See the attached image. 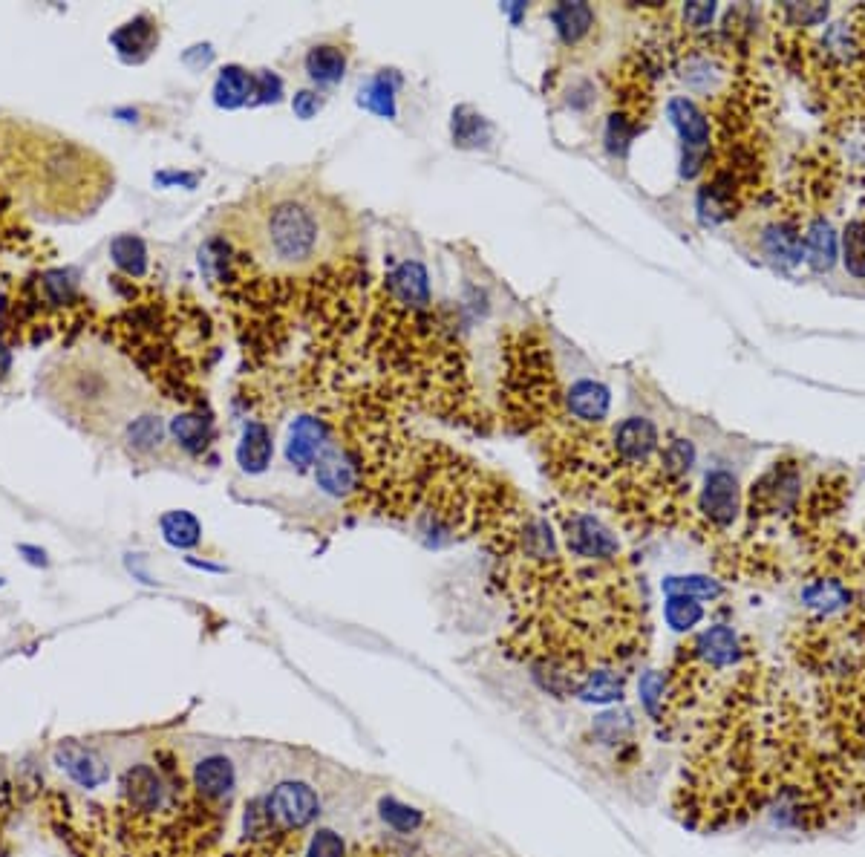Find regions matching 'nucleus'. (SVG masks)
<instances>
[{
	"instance_id": "ddd939ff",
	"label": "nucleus",
	"mask_w": 865,
	"mask_h": 857,
	"mask_svg": "<svg viewBox=\"0 0 865 857\" xmlns=\"http://www.w3.org/2000/svg\"><path fill=\"white\" fill-rule=\"evenodd\" d=\"M551 21L557 26L560 38L566 44H577L583 41L594 26V9L589 3H560L551 9Z\"/></svg>"
},
{
	"instance_id": "2f4dec72",
	"label": "nucleus",
	"mask_w": 865,
	"mask_h": 857,
	"mask_svg": "<svg viewBox=\"0 0 865 857\" xmlns=\"http://www.w3.org/2000/svg\"><path fill=\"white\" fill-rule=\"evenodd\" d=\"M44 295L50 303H67L75 295V280L67 272H47L44 275Z\"/></svg>"
},
{
	"instance_id": "aec40b11",
	"label": "nucleus",
	"mask_w": 865,
	"mask_h": 857,
	"mask_svg": "<svg viewBox=\"0 0 865 857\" xmlns=\"http://www.w3.org/2000/svg\"><path fill=\"white\" fill-rule=\"evenodd\" d=\"M110 257L113 263L122 269L124 275L130 278H142L148 272V249L139 237L133 234H119L113 243H110Z\"/></svg>"
},
{
	"instance_id": "7c9ffc66",
	"label": "nucleus",
	"mask_w": 865,
	"mask_h": 857,
	"mask_svg": "<svg viewBox=\"0 0 865 857\" xmlns=\"http://www.w3.org/2000/svg\"><path fill=\"white\" fill-rule=\"evenodd\" d=\"M159 439H162V422L153 416H142L130 425V442L139 451H148L153 445H159Z\"/></svg>"
},
{
	"instance_id": "c756f323",
	"label": "nucleus",
	"mask_w": 865,
	"mask_h": 857,
	"mask_svg": "<svg viewBox=\"0 0 865 857\" xmlns=\"http://www.w3.org/2000/svg\"><path fill=\"white\" fill-rule=\"evenodd\" d=\"M306 857H346V843L344 837L332 829H318L312 834V843H309V852Z\"/></svg>"
},
{
	"instance_id": "39448f33",
	"label": "nucleus",
	"mask_w": 865,
	"mask_h": 857,
	"mask_svg": "<svg viewBox=\"0 0 865 857\" xmlns=\"http://www.w3.org/2000/svg\"><path fill=\"white\" fill-rule=\"evenodd\" d=\"M667 116L669 122L675 125V130L681 133V142H684L681 174L692 179L701 171V165L707 162V153H710V122H707V116L698 110L695 101L681 99V96L669 101Z\"/></svg>"
},
{
	"instance_id": "cd10ccee",
	"label": "nucleus",
	"mask_w": 865,
	"mask_h": 857,
	"mask_svg": "<svg viewBox=\"0 0 865 857\" xmlns=\"http://www.w3.org/2000/svg\"><path fill=\"white\" fill-rule=\"evenodd\" d=\"M381 817H384V823L390 826V829H396V832H416L421 823H424V814H421L419 808H410L407 803H401V800H396V797H387L384 803H381Z\"/></svg>"
},
{
	"instance_id": "7ed1b4c3",
	"label": "nucleus",
	"mask_w": 865,
	"mask_h": 857,
	"mask_svg": "<svg viewBox=\"0 0 865 857\" xmlns=\"http://www.w3.org/2000/svg\"><path fill=\"white\" fill-rule=\"evenodd\" d=\"M321 814V797L306 777H283L246 803L243 832L217 857H297L309 826Z\"/></svg>"
},
{
	"instance_id": "393cba45",
	"label": "nucleus",
	"mask_w": 865,
	"mask_h": 857,
	"mask_svg": "<svg viewBox=\"0 0 865 857\" xmlns=\"http://www.w3.org/2000/svg\"><path fill=\"white\" fill-rule=\"evenodd\" d=\"M171 433L176 436V442L188 451H202L208 436H211V425L208 419H202L197 413H185V416H176L171 422Z\"/></svg>"
},
{
	"instance_id": "72a5a7b5",
	"label": "nucleus",
	"mask_w": 865,
	"mask_h": 857,
	"mask_svg": "<svg viewBox=\"0 0 865 857\" xmlns=\"http://www.w3.org/2000/svg\"><path fill=\"white\" fill-rule=\"evenodd\" d=\"M280 93H283V84H280V78L274 76V73H257L254 76V96L260 101V104H266V101H277L280 99Z\"/></svg>"
},
{
	"instance_id": "f3484780",
	"label": "nucleus",
	"mask_w": 865,
	"mask_h": 857,
	"mask_svg": "<svg viewBox=\"0 0 865 857\" xmlns=\"http://www.w3.org/2000/svg\"><path fill=\"white\" fill-rule=\"evenodd\" d=\"M765 252L779 263L802 260V228L788 220H779L765 231Z\"/></svg>"
},
{
	"instance_id": "f704fd0d",
	"label": "nucleus",
	"mask_w": 865,
	"mask_h": 857,
	"mask_svg": "<svg viewBox=\"0 0 865 857\" xmlns=\"http://www.w3.org/2000/svg\"><path fill=\"white\" fill-rule=\"evenodd\" d=\"M713 15H716V3H687V6H684V18H687V24L695 26V29L710 26Z\"/></svg>"
},
{
	"instance_id": "bb28decb",
	"label": "nucleus",
	"mask_w": 865,
	"mask_h": 857,
	"mask_svg": "<svg viewBox=\"0 0 865 857\" xmlns=\"http://www.w3.org/2000/svg\"><path fill=\"white\" fill-rule=\"evenodd\" d=\"M664 618H667V624L675 632H687L704 618V606L698 604L695 598L672 595V598H667V606H664Z\"/></svg>"
},
{
	"instance_id": "f257e3e1",
	"label": "nucleus",
	"mask_w": 865,
	"mask_h": 857,
	"mask_svg": "<svg viewBox=\"0 0 865 857\" xmlns=\"http://www.w3.org/2000/svg\"><path fill=\"white\" fill-rule=\"evenodd\" d=\"M113 742V774L93 791L44 782L52 832L75 857H217L231 811L191 777V745L168 736Z\"/></svg>"
},
{
	"instance_id": "473e14b6",
	"label": "nucleus",
	"mask_w": 865,
	"mask_h": 857,
	"mask_svg": "<svg viewBox=\"0 0 865 857\" xmlns=\"http://www.w3.org/2000/svg\"><path fill=\"white\" fill-rule=\"evenodd\" d=\"M664 462H667V471H672V474H684V471H690V462H692V448L690 442H672L667 448V454H664Z\"/></svg>"
},
{
	"instance_id": "5701e85b",
	"label": "nucleus",
	"mask_w": 865,
	"mask_h": 857,
	"mask_svg": "<svg viewBox=\"0 0 865 857\" xmlns=\"http://www.w3.org/2000/svg\"><path fill=\"white\" fill-rule=\"evenodd\" d=\"M842 263L851 278L865 280V220H851L842 231Z\"/></svg>"
},
{
	"instance_id": "f8f14e48",
	"label": "nucleus",
	"mask_w": 865,
	"mask_h": 857,
	"mask_svg": "<svg viewBox=\"0 0 865 857\" xmlns=\"http://www.w3.org/2000/svg\"><path fill=\"white\" fill-rule=\"evenodd\" d=\"M237 462L248 474H260L272 462V433L260 422H248L237 445Z\"/></svg>"
},
{
	"instance_id": "4c0bfd02",
	"label": "nucleus",
	"mask_w": 865,
	"mask_h": 857,
	"mask_svg": "<svg viewBox=\"0 0 865 857\" xmlns=\"http://www.w3.org/2000/svg\"><path fill=\"white\" fill-rule=\"evenodd\" d=\"M0 857H9V849H6V843H3V832H0Z\"/></svg>"
},
{
	"instance_id": "a878e982",
	"label": "nucleus",
	"mask_w": 865,
	"mask_h": 857,
	"mask_svg": "<svg viewBox=\"0 0 865 857\" xmlns=\"http://www.w3.org/2000/svg\"><path fill=\"white\" fill-rule=\"evenodd\" d=\"M358 101H361V107H367L384 119H396V96H393V84L387 78H372L367 87H361Z\"/></svg>"
},
{
	"instance_id": "4be33fe9",
	"label": "nucleus",
	"mask_w": 865,
	"mask_h": 857,
	"mask_svg": "<svg viewBox=\"0 0 865 857\" xmlns=\"http://www.w3.org/2000/svg\"><path fill=\"white\" fill-rule=\"evenodd\" d=\"M802 601L816 609V612H837V609H845L848 601H851V592L842 586L840 580H816L811 586H805L802 592Z\"/></svg>"
},
{
	"instance_id": "c9c22d12",
	"label": "nucleus",
	"mask_w": 865,
	"mask_h": 857,
	"mask_svg": "<svg viewBox=\"0 0 865 857\" xmlns=\"http://www.w3.org/2000/svg\"><path fill=\"white\" fill-rule=\"evenodd\" d=\"M318 110H321V99H318V93H309V90L297 93L295 96V113L300 116V119H312Z\"/></svg>"
},
{
	"instance_id": "f03ea898",
	"label": "nucleus",
	"mask_w": 865,
	"mask_h": 857,
	"mask_svg": "<svg viewBox=\"0 0 865 857\" xmlns=\"http://www.w3.org/2000/svg\"><path fill=\"white\" fill-rule=\"evenodd\" d=\"M237 237L277 275H306L335 260L352 240L344 205L312 185H269L237 211Z\"/></svg>"
},
{
	"instance_id": "dca6fc26",
	"label": "nucleus",
	"mask_w": 865,
	"mask_h": 857,
	"mask_svg": "<svg viewBox=\"0 0 865 857\" xmlns=\"http://www.w3.org/2000/svg\"><path fill=\"white\" fill-rule=\"evenodd\" d=\"M251 96H254V76H248L243 67H225L214 84L217 107L234 110V107H243Z\"/></svg>"
},
{
	"instance_id": "4468645a",
	"label": "nucleus",
	"mask_w": 865,
	"mask_h": 857,
	"mask_svg": "<svg viewBox=\"0 0 865 857\" xmlns=\"http://www.w3.org/2000/svg\"><path fill=\"white\" fill-rule=\"evenodd\" d=\"M569 410L583 422H600L609 413V390L597 381H577L569 390Z\"/></svg>"
},
{
	"instance_id": "2eb2a0df",
	"label": "nucleus",
	"mask_w": 865,
	"mask_h": 857,
	"mask_svg": "<svg viewBox=\"0 0 865 857\" xmlns=\"http://www.w3.org/2000/svg\"><path fill=\"white\" fill-rule=\"evenodd\" d=\"M315 477H318V485H321V488H326V491L335 494V497H341V494H346V491L352 488V482H355V471H352V465L341 456L338 448L326 445V451L318 456Z\"/></svg>"
},
{
	"instance_id": "c85d7f7f",
	"label": "nucleus",
	"mask_w": 865,
	"mask_h": 857,
	"mask_svg": "<svg viewBox=\"0 0 865 857\" xmlns=\"http://www.w3.org/2000/svg\"><path fill=\"white\" fill-rule=\"evenodd\" d=\"M779 12L788 18L791 26H816L828 18L831 6L828 3H785Z\"/></svg>"
},
{
	"instance_id": "1a4fd4ad",
	"label": "nucleus",
	"mask_w": 865,
	"mask_h": 857,
	"mask_svg": "<svg viewBox=\"0 0 865 857\" xmlns=\"http://www.w3.org/2000/svg\"><path fill=\"white\" fill-rule=\"evenodd\" d=\"M326 428L323 422L312 419V416H303L297 419L295 425L289 428V442H286V456L289 462L297 465V468H309L318 456L326 451Z\"/></svg>"
},
{
	"instance_id": "423d86ee",
	"label": "nucleus",
	"mask_w": 865,
	"mask_h": 857,
	"mask_svg": "<svg viewBox=\"0 0 865 857\" xmlns=\"http://www.w3.org/2000/svg\"><path fill=\"white\" fill-rule=\"evenodd\" d=\"M566 540H569V549L577 557H586V560H609L620 552L618 540L612 537V531L606 529L603 523H597L594 517H586V514H577L569 520V529H566Z\"/></svg>"
},
{
	"instance_id": "6e6552de",
	"label": "nucleus",
	"mask_w": 865,
	"mask_h": 857,
	"mask_svg": "<svg viewBox=\"0 0 865 857\" xmlns=\"http://www.w3.org/2000/svg\"><path fill=\"white\" fill-rule=\"evenodd\" d=\"M110 44L116 47V52L122 55L124 61L139 64V61H145L150 52H153V47L159 44V29H156V24L150 21L148 15H139V18H133L130 24L119 26V29L110 35Z\"/></svg>"
},
{
	"instance_id": "b1692460",
	"label": "nucleus",
	"mask_w": 865,
	"mask_h": 857,
	"mask_svg": "<svg viewBox=\"0 0 865 857\" xmlns=\"http://www.w3.org/2000/svg\"><path fill=\"white\" fill-rule=\"evenodd\" d=\"M664 592L669 598L681 595V598H695V601H710V598H718L724 589H721L718 580L704 578V575H684V578L664 580Z\"/></svg>"
},
{
	"instance_id": "a211bd4d",
	"label": "nucleus",
	"mask_w": 865,
	"mask_h": 857,
	"mask_svg": "<svg viewBox=\"0 0 865 857\" xmlns=\"http://www.w3.org/2000/svg\"><path fill=\"white\" fill-rule=\"evenodd\" d=\"M346 70V55L332 44H321L312 47L306 55V73L312 81L318 84H338L344 78Z\"/></svg>"
},
{
	"instance_id": "9d476101",
	"label": "nucleus",
	"mask_w": 865,
	"mask_h": 857,
	"mask_svg": "<svg viewBox=\"0 0 865 857\" xmlns=\"http://www.w3.org/2000/svg\"><path fill=\"white\" fill-rule=\"evenodd\" d=\"M802 257L814 272H831L840 257V237L825 217H816L802 237Z\"/></svg>"
},
{
	"instance_id": "20e7f679",
	"label": "nucleus",
	"mask_w": 865,
	"mask_h": 857,
	"mask_svg": "<svg viewBox=\"0 0 865 857\" xmlns=\"http://www.w3.org/2000/svg\"><path fill=\"white\" fill-rule=\"evenodd\" d=\"M52 396L78 422L96 430H116L124 416L136 413L142 390L133 373L99 353L75 355L52 373Z\"/></svg>"
},
{
	"instance_id": "e433bc0d",
	"label": "nucleus",
	"mask_w": 865,
	"mask_h": 857,
	"mask_svg": "<svg viewBox=\"0 0 865 857\" xmlns=\"http://www.w3.org/2000/svg\"><path fill=\"white\" fill-rule=\"evenodd\" d=\"M9 364H12V355H9V350H6V347H0V379L9 373Z\"/></svg>"
},
{
	"instance_id": "9b49d317",
	"label": "nucleus",
	"mask_w": 865,
	"mask_h": 857,
	"mask_svg": "<svg viewBox=\"0 0 865 857\" xmlns=\"http://www.w3.org/2000/svg\"><path fill=\"white\" fill-rule=\"evenodd\" d=\"M615 445L626 462H646L649 454L658 448V430L649 419H641V416L626 419L615 430Z\"/></svg>"
},
{
	"instance_id": "0eeeda50",
	"label": "nucleus",
	"mask_w": 865,
	"mask_h": 857,
	"mask_svg": "<svg viewBox=\"0 0 865 857\" xmlns=\"http://www.w3.org/2000/svg\"><path fill=\"white\" fill-rule=\"evenodd\" d=\"M701 508L704 514L718 523L730 526L739 514V482L727 471H713L704 479V494H701Z\"/></svg>"
},
{
	"instance_id": "6ab92c4d",
	"label": "nucleus",
	"mask_w": 865,
	"mask_h": 857,
	"mask_svg": "<svg viewBox=\"0 0 865 857\" xmlns=\"http://www.w3.org/2000/svg\"><path fill=\"white\" fill-rule=\"evenodd\" d=\"M390 289L396 292L404 303L413 306H427L430 289H427V272L419 263H401L396 272L390 275Z\"/></svg>"
},
{
	"instance_id": "412c9836",
	"label": "nucleus",
	"mask_w": 865,
	"mask_h": 857,
	"mask_svg": "<svg viewBox=\"0 0 865 857\" xmlns=\"http://www.w3.org/2000/svg\"><path fill=\"white\" fill-rule=\"evenodd\" d=\"M159 529H162V537L176 549H191V546H197L199 537H202V526H199V520L191 511H168V514H162Z\"/></svg>"
}]
</instances>
